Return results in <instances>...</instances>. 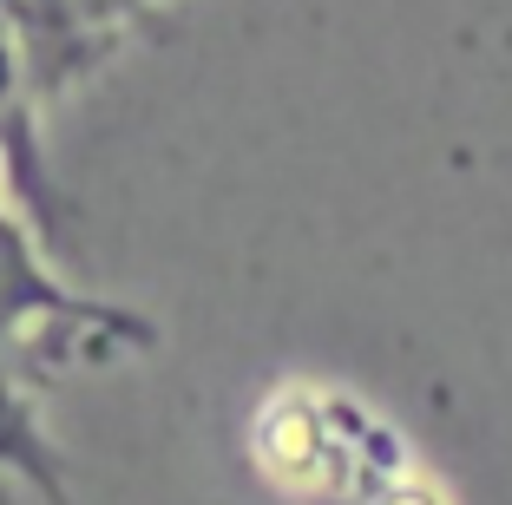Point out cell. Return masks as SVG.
<instances>
[{"label":"cell","mask_w":512,"mask_h":505,"mask_svg":"<svg viewBox=\"0 0 512 505\" xmlns=\"http://www.w3.org/2000/svg\"><path fill=\"white\" fill-rule=\"evenodd\" d=\"M151 342L158 335L145 315L66 289L53 263L40 256L33 230L0 204V381L33 394V381H46V374L138 355Z\"/></svg>","instance_id":"obj_1"}]
</instances>
